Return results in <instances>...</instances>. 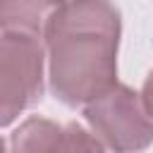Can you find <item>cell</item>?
<instances>
[{
    "label": "cell",
    "mask_w": 153,
    "mask_h": 153,
    "mask_svg": "<svg viewBox=\"0 0 153 153\" xmlns=\"http://www.w3.org/2000/svg\"><path fill=\"white\" fill-rule=\"evenodd\" d=\"M141 100H143L146 110L153 115V69H151V74H148V76H146V81H143V88H141Z\"/></svg>",
    "instance_id": "obj_7"
},
{
    "label": "cell",
    "mask_w": 153,
    "mask_h": 153,
    "mask_svg": "<svg viewBox=\"0 0 153 153\" xmlns=\"http://www.w3.org/2000/svg\"><path fill=\"white\" fill-rule=\"evenodd\" d=\"M65 0H0L2 31H26L45 36V26Z\"/></svg>",
    "instance_id": "obj_4"
},
{
    "label": "cell",
    "mask_w": 153,
    "mask_h": 153,
    "mask_svg": "<svg viewBox=\"0 0 153 153\" xmlns=\"http://www.w3.org/2000/svg\"><path fill=\"white\" fill-rule=\"evenodd\" d=\"M45 38L26 31H2L0 38V120L10 127L43 93Z\"/></svg>",
    "instance_id": "obj_2"
},
{
    "label": "cell",
    "mask_w": 153,
    "mask_h": 153,
    "mask_svg": "<svg viewBox=\"0 0 153 153\" xmlns=\"http://www.w3.org/2000/svg\"><path fill=\"white\" fill-rule=\"evenodd\" d=\"M91 131L112 153H141L153 143V115L124 84L110 86L84 105Z\"/></svg>",
    "instance_id": "obj_3"
},
{
    "label": "cell",
    "mask_w": 153,
    "mask_h": 153,
    "mask_svg": "<svg viewBox=\"0 0 153 153\" xmlns=\"http://www.w3.org/2000/svg\"><path fill=\"white\" fill-rule=\"evenodd\" d=\"M43 38L50 91L65 105H86L117 84L120 10L110 0H65Z\"/></svg>",
    "instance_id": "obj_1"
},
{
    "label": "cell",
    "mask_w": 153,
    "mask_h": 153,
    "mask_svg": "<svg viewBox=\"0 0 153 153\" xmlns=\"http://www.w3.org/2000/svg\"><path fill=\"white\" fill-rule=\"evenodd\" d=\"M53 153H105V146L93 131L84 129L76 122H69L62 127Z\"/></svg>",
    "instance_id": "obj_6"
},
{
    "label": "cell",
    "mask_w": 153,
    "mask_h": 153,
    "mask_svg": "<svg viewBox=\"0 0 153 153\" xmlns=\"http://www.w3.org/2000/svg\"><path fill=\"white\" fill-rule=\"evenodd\" d=\"M62 124L43 117L24 120L10 134V153H53Z\"/></svg>",
    "instance_id": "obj_5"
}]
</instances>
